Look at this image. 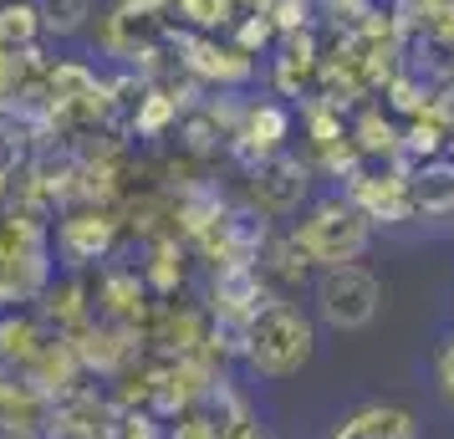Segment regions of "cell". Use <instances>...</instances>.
Returning a JSON list of instances; mask_svg holds the SVG:
<instances>
[{
  "label": "cell",
  "mask_w": 454,
  "mask_h": 439,
  "mask_svg": "<svg viewBox=\"0 0 454 439\" xmlns=\"http://www.w3.org/2000/svg\"><path fill=\"white\" fill-rule=\"evenodd\" d=\"M235 353H240L250 378H261V383H291L296 373H307L311 357H317V317L307 307H296V302L270 296L266 307L240 327Z\"/></svg>",
  "instance_id": "1"
},
{
  "label": "cell",
  "mask_w": 454,
  "mask_h": 439,
  "mask_svg": "<svg viewBox=\"0 0 454 439\" xmlns=\"http://www.w3.org/2000/svg\"><path fill=\"white\" fill-rule=\"evenodd\" d=\"M286 240H291V251L301 255L307 271L352 266L372 246V220L352 205L348 194H322V200H307V209L286 231Z\"/></svg>",
  "instance_id": "2"
},
{
  "label": "cell",
  "mask_w": 454,
  "mask_h": 439,
  "mask_svg": "<svg viewBox=\"0 0 454 439\" xmlns=\"http://www.w3.org/2000/svg\"><path fill=\"white\" fill-rule=\"evenodd\" d=\"M383 312V281L363 261L352 266H327L311 281V317L327 333H363Z\"/></svg>",
  "instance_id": "3"
},
{
  "label": "cell",
  "mask_w": 454,
  "mask_h": 439,
  "mask_svg": "<svg viewBox=\"0 0 454 439\" xmlns=\"http://www.w3.org/2000/svg\"><path fill=\"white\" fill-rule=\"evenodd\" d=\"M311 200V169L291 153H270L261 164H250V205L261 209V220H291Z\"/></svg>",
  "instance_id": "4"
},
{
  "label": "cell",
  "mask_w": 454,
  "mask_h": 439,
  "mask_svg": "<svg viewBox=\"0 0 454 439\" xmlns=\"http://www.w3.org/2000/svg\"><path fill=\"white\" fill-rule=\"evenodd\" d=\"M113 240H118V220L107 209H82V215H67L62 225H57V255H62L67 266L103 261L113 251Z\"/></svg>",
  "instance_id": "5"
},
{
  "label": "cell",
  "mask_w": 454,
  "mask_h": 439,
  "mask_svg": "<svg viewBox=\"0 0 454 439\" xmlns=\"http://www.w3.org/2000/svg\"><path fill=\"white\" fill-rule=\"evenodd\" d=\"M327 439H419V424L403 404H388V398H372V404H357L327 429Z\"/></svg>",
  "instance_id": "6"
},
{
  "label": "cell",
  "mask_w": 454,
  "mask_h": 439,
  "mask_svg": "<svg viewBox=\"0 0 454 439\" xmlns=\"http://www.w3.org/2000/svg\"><path fill=\"white\" fill-rule=\"evenodd\" d=\"M348 200L368 215L372 225H403V220H413L409 179H398V174H357Z\"/></svg>",
  "instance_id": "7"
},
{
  "label": "cell",
  "mask_w": 454,
  "mask_h": 439,
  "mask_svg": "<svg viewBox=\"0 0 454 439\" xmlns=\"http://www.w3.org/2000/svg\"><path fill=\"white\" fill-rule=\"evenodd\" d=\"M286 138H291V113L281 103H250L240 128H235V148L250 164H261L270 153H286Z\"/></svg>",
  "instance_id": "8"
},
{
  "label": "cell",
  "mask_w": 454,
  "mask_h": 439,
  "mask_svg": "<svg viewBox=\"0 0 454 439\" xmlns=\"http://www.w3.org/2000/svg\"><path fill=\"white\" fill-rule=\"evenodd\" d=\"M42 281H46V240L21 251L16 240H5V231H0V307H11L16 296L36 292Z\"/></svg>",
  "instance_id": "9"
},
{
  "label": "cell",
  "mask_w": 454,
  "mask_h": 439,
  "mask_svg": "<svg viewBox=\"0 0 454 439\" xmlns=\"http://www.w3.org/2000/svg\"><path fill=\"white\" fill-rule=\"evenodd\" d=\"M409 209L419 220H454V164L434 159L409 179Z\"/></svg>",
  "instance_id": "10"
},
{
  "label": "cell",
  "mask_w": 454,
  "mask_h": 439,
  "mask_svg": "<svg viewBox=\"0 0 454 439\" xmlns=\"http://www.w3.org/2000/svg\"><path fill=\"white\" fill-rule=\"evenodd\" d=\"M42 11L36 0H0V57H26L42 42Z\"/></svg>",
  "instance_id": "11"
},
{
  "label": "cell",
  "mask_w": 454,
  "mask_h": 439,
  "mask_svg": "<svg viewBox=\"0 0 454 439\" xmlns=\"http://www.w3.org/2000/svg\"><path fill=\"white\" fill-rule=\"evenodd\" d=\"M46 342H51V337L36 327V317H0V363L31 368Z\"/></svg>",
  "instance_id": "12"
},
{
  "label": "cell",
  "mask_w": 454,
  "mask_h": 439,
  "mask_svg": "<svg viewBox=\"0 0 454 439\" xmlns=\"http://www.w3.org/2000/svg\"><path fill=\"white\" fill-rule=\"evenodd\" d=\"M36 11L51 36H77L92 16V0H36Z\"/></svg>",
  "instance_id": "13"
},
{
  "label": "cell",
  "mask_w": 454,
  "mask_h": 439,
  "mask_svg": "<svg viewBox=\"0 0 454 439\" xmlns=\"http://www.w3.org/2000/svg\"><path fill=\"white\" fill-rule=\"evenodd\" d=\"M434 388L444 398V409L454 414V333L439 342V353H434Z\"/></svg>",
  "instance_id": "14"
},
{
  "label": "cell",
  "mask_w": 454,
  "mask_h": 439,
  "mask_svg": "<svg viewBox=\"0 0 454 439\" xmlns=\"http://www.w3.org/2000/svg\"><path fill=\"white\" fill-rule=\"evenodd\" d=\"M220 439H276V435H270L261 419H240V424H230V429H225Z\"/></svg>",
  "instance_id": "15"
}]
</instances>
